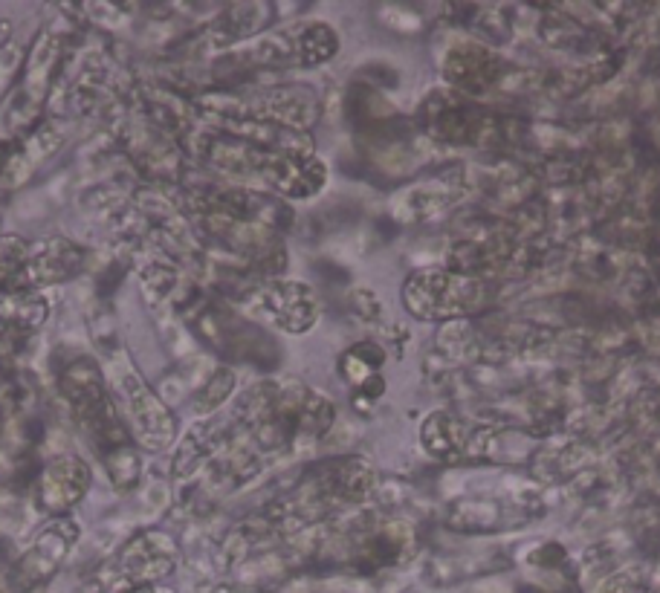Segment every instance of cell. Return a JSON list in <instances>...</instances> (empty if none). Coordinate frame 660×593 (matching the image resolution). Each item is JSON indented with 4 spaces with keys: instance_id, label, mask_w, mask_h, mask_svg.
<instances>
[{
    "instance_id": "8fae6325",
    "label": "cell",
    "mask_w": 660,
    "mask_h": 593,
    "mask_svg": "<svg viewBox=\"0 0 660 593\" xmlns=\"http://www.w3.org/2000/svg\"><path fill=\"white\" fill-rule=\"evenodd\" d=\"M290 38H293L296 67L302 70L322 67L339 53V32L330 27L328 21H304L290 29Z\"/></svg>"
},
{
    "instance_id": "6da1fadb",
    "label": "cell",
    "mask_w": 660,
    "mask_h": 593,
    "mask_svg": "<svg viewBox=\"0 0 660 593\" xmlns=\"http://www.w3.org/2000/svg\"><path fill=\"white\" fill-rule=\"evenodd\" d=\"M113 388L119 391V403L139 449L165 452L177 440V420L165 400L145 382L131 362V356L119 351L113 356Z\"/></svg>"
},
{
    "instance_id": "52a82bcc",
    "label": "cell",
    "mask_w": 660,
    "mask_h": 593,
    "mask_svg": "<svg viewBox=\"0 0 660 593\" xmlns=\"http://www.w3.org/2000/svg\"><path fill=\"white\" fill-rule=\"evenodd\" d=\"M87 267V252L70 238H47L29 246L27 278L29 287H50L64 284L82 275Z\"/></svg>"
},
{
    "instance_id": "7a4b0ae2",
    "label": "cell",
    "mask_w": 660,
    "mask_h": 593,
    "mask_svg": "<svg viewBox=\"0 0 660 593\" xmlns=\"http://www.w3.org/2000/svg\"><path fill=\"white\" fill-rule=\"evenodd\" d=\"M481 287L475 278L449 270H420L403 284V304L420 322H446L478 307Z\"/></svg>"
},
{
    "instance_id": "8992f818",
    "label": "cell",
    "mask_w": 660,
    "mask_h": 593,
    "mask_svg": "<svg viewBox=\"0 0 660 593\" xmlns=\"http://www.w3.org/2000/svg\"><path fill=\"white\" fill-rule=\"evenodd\" d=\"M177 565V541L160 530H145L119 550V570L131 585H151Z\"/></svg>"
},
{
    "instance_id": "ba28073f",
    "label": "cell",
    "mask_w": 660,
    "mask_h": 593,
    "mask_svg": "<svg viewBox=\"0 0 660 593\" xmlns=\"http://www.w3.org/2000/svg\"><path fill=\"white\" fill-rule=\"evenodd\" d=\"M270 18H273V9L267 3H238L220 12L206 32V38L212 41L215 50H232L241 41L258 38L261 29L270 27Z\"/></svg>"
},
{
    "instance_id": "277c9868",
    "label": "cell",
    "mask_w": 660,
    "mask_h": 593,
    "mask_svg": "<svg viewBox=\"0 0 660 593\" xmlns=\"http://www.w3.org/2000/svg\"><path fill=\"white\" fill-rule=\"evenodd\" d=\"M93 486V469L79 455H58L53 458L38 478L35 501L41 513L50 518H64L76 504H82Z\"/></svg>"
},
{
    "instance_id": "30bf717a",
    "label": "cell",
    "mask_w": 660,
    "mask_h": 593,
    "mask_svg": "<svg viewBox=\"0 0 660 593\" xmlns=\"http://www.w3.org/2000/svg\"><path fill=\"white\" fill-rule=\"evenodd\" d=\"M61 391L67 397V403L73 405V411L82 414L90 405L102 403L108 397V382L90 356H76L61 371Z\"/></svg>"
},
{
    "instance_id": "5bb4252c",
    "label": "cell",
    "mask_w": 660,
    "mask_h": 593,
    "mask_svg": "<svg viewBox=\"0 0 660 593\" xmlns=\"http://www.w3.org/2000/svg\"><path fill=\"white\" fill-rule=\"evenodd\" d=\"M232 391H235V371L218 368L212 377L206 379V385L200 388V394L194 397V414H197V417H206V414L218 411L220 405L232 397Z\"/></svg>"
},
{
    "instance_id": "9a60e30c",
    "label": "cell",
    "mask_w": 660,
    "mask_h": 593,
    "mask_svg": "<svg viewBox=\"0 0 660 593\" xmlns=\"http://www.w3.org/2000/svg\"><path fill=\"white\" fill-rule=\"evenodd\" d=\"M177 284H180V278L168 264H151L148 270L142 272V290L148 296L157 298V301H165L171 296L177 290Z\"/></svg>"
},
{
    "instance_id": "4fadbf2b",
    "label": "cell",
    "mask_w": 660,
    "mask_h": 593,
    "mask_svg": "<svg viewBox=\"0 0 660 593\" xmlns=\"http://www.w3.org/2000/svg\"><path fill=\"white\" fill-rule=\"evenodd\" d=\"M215 434L209 432L206 426H194L192 432L183 437L177 455H174V463H171V475L180 481H186L189 475H194L206 460L215 455Z\"/></svg>"
},
{
    "instance_id": "7c38bea8",
    "label": "cell",
    "mask_w": 660,
    "mask_h": 593,
    "mask_svg": "<svg viewBox=\"0 0 660 593\" xmlns=\"http://www.w3.org/2000/svg\"><path fill=\"white\" fill-rule=\"evenodd\" d=\"M420 440H423V449L438 460H455L467 446L458 420H452L449 414H440V411L429 414V420L420 429Z\"/></svg>"
},
{
    "instance_id": "9c48e42d",
    "label": "cell",
    "mask_w": 660,
    "mask_h": 593,
    "mask_svg": "<svg viewBox=\"0 0 660 593\" xmlns=\"http://www.w3.org/2000/svg\"><path fill=\"white\" fill-rule=\"evenodd\" d=\"M498 58L484 47L475 44H461L443 61V76L449 84H455L458 90L467 93H481L487 84L498 79Z\"/></svg>"
},
{
    "instance_id": "3957f363",
    "label": "cell",
    "mask_w": 660,
    "mask_h": 593,
    "mask_svg": "<svg viewBox=\"0 0 660 593\" xmlns=\"http://www.w3.org/2000/svg\"><path fill=\"white\" fill-rule=\"evenodd\" d=\"M255 313L284 333H307L319 322V298L316 293L290 278H270L252 293Z\"/></svg>"
},
{
    "instance_id": "5b68a950",
    "label": "cell",
    "mask_w": 660,
    "mask_h": 593,
    "mask_svg": "<svg viewBox=\"0 0 660 593\" xmlns=\"http://www.w3.org/2000/svg\"><path fill=\"white\" fill-rule=\"evenodd\" d=\"M261 186L281 200H310L328 186V165L316 154H273Z\"/></svg>"
}]
</instances>
